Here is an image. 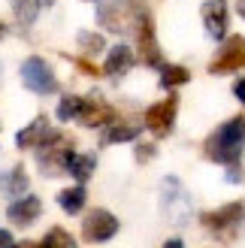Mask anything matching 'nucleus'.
<instances>
[{"mask_svg": "<svg viewBox=\"0 0 245 248\" xmlns=\"http://www.w3.org/2000/svg\"><path fill=\"white\" fill-rule=\"evenodd\" d=\"M203 152L209 160H215V164H224V167L239 164L242 152H245V118L233 115L224 124H218L209 133V140L203 142Z\"/></svg>", "mask_w": 245, "mask_h": 248, "instance_id": "f257e3e1", "label": "nucleus"}, {"mask_svg": "<svg viewBox=\"0 0 245 248\" xmlns=\"http://www.w3.org/2000/svg\"><path fill=\"white\" fill-rule=\"evenodd\" d=\"M242 218H245V203L236 200V203H224L221 209H215V212H203L200 215V224L206 230H212L218 239H230L236 233V227L242 224Z\"/></svg>", "mask_w": 245, "mask_h": 248, "instance_id": "f03ea898", "label": "nucleus"}, {"mask_svg": "<svg viewBox=\"0 0 245 248\" xmlns=\"http://www.w3.org/2000/svg\"><path fill=\"white\" fill-rule=\"evenodd\" d=\"M73 155H76V152H73V140L58 133L52 142H46V145L36 148V164H40V170L46 172V176H58V172H64L70 167Z\"/></svg>", "mask_w": 245, "mask_h": 248, "instance_id": "7ed1b4c3", "label": "nucleus"}, {"mask_svg": "<svg viewBox=\"0 0 245 248\" xmlns=\"http://www.w3.org/2000/svg\"><path fill=\"white\" fill-rule=\"evenodd\" d=\"M137 52L149 67H157V70L164 67L161 46L154 40V21H152V12L145 6H139V12H137Z\"/></svg>", "mask_w": 245, "mask_h": 248, "instance_id": "20e7f679", "label": "nucleus"}, {"mask_svg": "<svg viewBox=\"0 0 245 248\" xmlns=\"http://www.w3.org/2000/svg\"><path fill=\"white\" fill-rule=\"evenodd\" d=\"M242 67H245V36H239V33L224 36V46L212 58L209 73L212 76H227V73H236Z\"/></svg>", "mask_w": 245, "mask_h": 248, "instance_id": "39448f33", "label": "nucleus"}, {"mask_svg": "<svg viewBox=\"0 0 245 248\" xmlns=\"http://www.w3.org/2000/svg\"><path fill=\"white\" fill-rule=\"evenodd\" d=\"M21 82H24V88H31L33 94H55L58 91L55 70L48 67V61L36 58V55L21 64Z\"/></svg>", "mask_w": 245, "mask_h": 248, "instance_id": "423d86ee", "label": "nucleus"}, {"mask_svg": "<svg viewBox=\"0 0 245 248\" xmlns=\"http://www.w3.org/2000/svg\"><path fill=\"white\" fill-rule=\"evenodd\" d=\"M118 233V218L112 212H106V209H91L88 215H85L82 221V239L85 242H109Z\"/></svg>", "mask_w": 245, "mask_h": 248, "instance_id": "0eeeda50", "label": "nucleus"}, {"mask_svg": "<svg viewBox=\"0 0 245 248\" xmlns=\"http://www.w3.org/2000/svg\"><path fill=\"white\" fill-rule=\"evenodd\" d=\"M176 112H179V97L169 94L167 100L145 109V127L154 136H169L173 133V124H176Z\"/></svg>", "mask_w": 245, "mask_h": 248, "instance_id": "6e6552de", "label": "nucleus"}, {"mask_svg": "<svg viewBox=\"0 0 245 248\" xmlns=\"http://www.w3.org/2000/svg\"><path fill=\"white\" fill-rule=\"evenodd\" d=\"M130 3L127 0H100L97 3V21H100L103 31L112 33H124L130 28Z\"/></svg>", "mask_w": 245, "mask_h": 248, "instance_id": "1a4fd4ad", "label": "nucleus"}, {"mask_svg": "<svg viewBox=\"0 0 245 248\" xmlns=\"http://www.w3.org/2000/svg\"><path fill=\"white\" fill-rule=\"evenodd\" d=\"M203 12V28L212 40H224L227 36V24H230V12H227V0H206L200 6Z\"/></svg>", "mask_w": 245, "mask_h": 248, "instance_id": "9d476101", "label": "nucleus"}, {"mask_svg": "<svg viewBox=\"0 0 245 248\" xmlns=\"http://www.w3.org/2000/svg\"><path fill=\"white\" fill-rule=\"evenodd\" d=\"M55 136H58V130H52L48 118H46V115H36L28 127L18 130L15 145H18V148H40V145H46V142H52Z\"/></svg>", "mask_w": 245, "mask_h": 248, "instance_id": "9b49d317", "label": "nucleus"}, {"mask_svg": "<svg viewBox=\"0 0 245 248\" xmlns=\"http://www.w3.org/2000/svg\"><path fill=\"white\" fill-rule=\"evenodd\" d=\"M76 121L82 124V127H103V124L115 121V109L106 100H100V97H88V100L82 103V112H79Z\"/></svg>", "mask_w": 245, "mask_h": 248, "instance_id": "f8f14e48", "label": "nucleus"}, {"mask_svg": "<svg viewBox=\"0 0 245 248\" xmlns=\"http://www.w3.org/2000/svg\"><path fill=\"white\" fill-rule=\"evenodd\" d=\"M40 215H43L40 197H18V200H12L9 209H6V218H9L15 227H31Z\"/></svg>", "mask_w": 245, "mask_h": 248, "instance_id": "ddd939ff", "label": "nucleus"}, {"mask_svg": "<svg viewBox=\"0 0 245 248\" xmlns=\"http://www.w3.org/2000/svg\"><path fill=\"white\" fill-rule=\"evenodd\" d=\"M133 64H137V58H133L130 46H112V48H109V55H106L103 73H106V76H112V79H118V76H124Z\"/></svg>", "mask_w": 245, "mask_h": 248, "instance_id": "4468645a", "label": "nucleus"}, {"mask_svg": "<svg viewBox=\"0 0 245 248\" xmlns=\"http://www.w3.org/2000/svg\"><path fill=\"white\" fill-rule=\"evenodd\" d=\"M28 172H24L21 164H15L12 170L0 172V191H3L6 197H24V191H28Z\"/></svg>", "mask_w": 245, "mask_h": 248, "instance_id": "2eb2a0df", "label": "nucleus"}, {"mask_svg": "<svg viewBox=\"0 0 245 248\" xmlns=\"http://www.w3.org/2000/svg\"><path fill=\"white\" fill-rule=\"evenodd\" d=\"M85 200H88V194H85L82 185H73V188H64L58 194V206L64 209L67 215H79L85 209Z\"/></svg>", "mask_w": 245, "mask_h": 248, "instance_id": "dca6fc26", "label": "nucleus"}, {"mask_svg": "<svg viewBox=\"0 0 245 248\" xmlns=\"http://www.w3.org/2000/svg\"><path fill=\"white\" fill-rule=\"evenodd\" d=\"M139 136L137 124H124V121H112L103 133V145H115V142H133Z\"/></svg>", "mask_w": 245, "mask_h": 248, "instance_id": "f3484780", "label": "nucleus"}, {"mask_svg": "<svg viewBox=\"0 0 245 248\" xmlns=\"http://www.w3.org/2000/svg\"><path fill=\"white\" fill-rule=\"evenodd\" d=\"M40 9H43V0H12V12H15V21L21 28H31L40 16Z\"/></svg>", "mask_w": 245, "mask_h": 248, "instance_id": "a211bd4d", "label": "nucleus"}, {"mask_svg": "<svg viewBox=\"0 0 245 248\" xmlns=\"http://www.w3.org/2000/svg\"><path fill=\"white\" fill-rule=\"evenodd\" d=\"M94 167H97V157H94V155H73V157H70L67 172H70V176L82 185V182H88V179H91Z\"/></svg>", "mask_w": 245, "mask_h": 248, "instance_id": "6ab92c4d", "label": "nucleus"}, {"mask_svg": "<svg viewBox=\"0 0 245 248\" xmlns=\"http://www.w3.org/2000/svg\"><path fill=\"white\" fill-rule=\"evenodd\" d=\"M191 82V70L188 67H179V64H167L161 67V85L164 88H179V85H188Z\"/></svg>", "mask_w": 245, "mask_h": 248, "instance_id": "aec40b11", "label": "nucleus"}, {"mask_svg": "<svg viewBox=\"0 0 245 248\" xmlns=\"http://www.w3.org/2000/svg\"><path fill=\"white\" fill-rule=\"evenodd\" d=\"M82 97H76V94H67V97H61V103H58V118L61 121H73V118H79V112H82Z\"/></svg>", "mask_w": 245, "mask_h": 248, "instance_id": "412c9836", "label": "nucleus"}, {"mask_svg": "<svg viewBox=\"0 0 245 248\" xmlns=\"http://www.w3.org/2000/svg\"><path fill=\"white\" fill-rule=\"evenodd\" d=\"M40 245H43V248H76V239H73L64 227H52Z\"/></svg>", "mask_w": 245, "mask_h": 248, "instance_id": "4be33fe9", "label": "nucleus"}, {"mask_svg": "<svg viewBox=\"0 0 245 248\" xmlns=\"http://www.w3.org/2000/svg\"><path fill=\"white\" fill-rule=\"evenodd\" d=\"M79 46H82V52L85 55H100L103 52V36L100 33H88V31H82L79 33Z\"/></svg>", "mask_w": 245, "mask_h": 248, "instance_id": "5701e85b", "label": "nucleus"}, {"mask_svg": "<svg viewBox=\"0 0 245 248\" xmlns=\"http://www.w3.org/2000/svg\"><path fill=\"white\" fill-rule=\"evenodd\" d=\"M152 157H154V145L152 142H137V160L139 164H149Z\"/></svg>", "mask_w": 245, "mask_h": 248, "instance_id": "b1692460", "label": "nucleus"}, {"mask_svg": "<svg viewBox=\"0 0 245 248\" xmlns=\"http://www.w3.org/2000/svg\"><path fill=\"white\" fill-rule=\"evenodd\" d=\"M76 67L85 73V76H100V67H94L91 61H85V58H76Z\"/></svg>", "mask_w": 245, "mask_h": 248, "instance_id": "393cba45", "label": "nucleus"}, {"mask_svg": "<svg viewBox=\"0 0 245 248\" xmlns=\"http://www.w3.org/2000/svg\"><path fill=\"white\" fill-rule=\"evenodd\" d=\"M0 248H15V239H12V233L6 227H0Z\"/></svg>", "mask_w": 245, "mask_h": 248, "instance_id": "a878e982", "label": "nucleus"}, {"mask_svg": "<svg viewBox=\"0 0 245 248\" xmlns=\"http://www.w3.org/2000/svg\"><path fill=\"white\" fill-rule=\"evenodd\" d=\"M227 182H242V167L239 164H230L227 167Z\"/></svg>", "mask_w": 245, "mask_h": 248, "instance_id": "bb28decb", "label": "nucleus"}, {"mask_svg": "<svg viewBox=\"0 0 245 248\" xmlns=\"http://www.w3.org/2000/svg\"><path fill=\"white\" fill-rule=\"evenodd\" d=\"M233 94H236V100H239V103H245V79H236Z\"/></svg>", "mask_w": 245, "mask_h": 248, "instance_id": "cd10ccee", "label": "nucleus"}, {"mask_svg": "<svg viewBox=\"0 0 245 248\" xmlns=\"http://www.w3.org/2000/svg\"><path fill=\"white\" fill-rule=\"evenodd\" d=\"M164 248H185V242H182V239H169Z\"/></svg>", "mask_w": 245, "mask_h": 248, "instance_id": "c85d7f7f", "label": "nucleus"}, {"mask_svg": "<svg viewBox=\"0 0 245 248\" xmlns=\"http://www.w3.org/2000/svg\"><path fill=\"white\" fill-rule=\"evenodd\" d=\"M15 248H43V245H40V242H18Z\"/></svg>", "mask_w": 245, "mask_h": 248, "instance_id": "c756f323", "label": "nucleus"}, {"mask_svg": "<svg viewBox=\"0 0 245 248\" xmlns=\"http://www.w3.org/2000/svg\"><path fill=\"white\" fill-rule=\"evenodd\" d=\"M239 16L245 18V0H239Z\"/></svg>", "mask_w": 245, "mask_h": 248, "instance_id": "7c9ffc66", "label": "nucleus"}, {"mask_svg": "<svg viewBox=\"0 0 245 248\" xmlns=\"http://www.w3.org/2000/svg\"><path fill=\"white\" fill-rule=\"evenodd\" d=\"M3 31H6V28H3V24H0V36H3Z\"/></svg>", "mask_w": 245, "mask_h": 248, "instance_id": "2f4dec72", "label": "nucleus"}]
</instances>
